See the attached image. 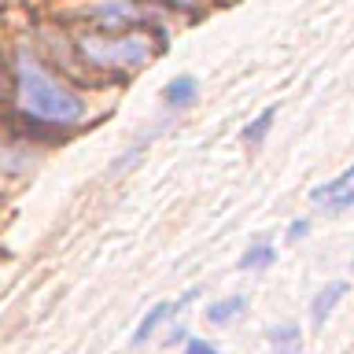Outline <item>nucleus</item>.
I'll list each match as a JSON object with an SVG mask.
<instances>
[{
	"mask_svg": "<svg viewBox=\"0 0 354 354\" xmlns=\"http://www.w3.org/2000/svg\"><path fill=\"white\" fill-rule=\"evenodd\" d=\"M74 19L88 22L100 33H129L140 22H148V11L137 0H88V4H77Z\"/></svg>",
	"mask_w": 354,
	"mask_h": 354,
	"instance_id": "obj_3",
	"label": "nucleus"
},
{
	"mask_svg": "<svg viewBox=\"0 0 354 354\" xmlns=\"http://www.w3.org/2000/svg\"><path fill=\"white\" fill-rule=\"evenodd\" d=\"M4 82H8V71H4V52H0V96L8 93V85H4Z\"/></svg>",
	"mask_w": 354,
	"mask_h": 354,
	"instance_id": "obj_16",
	"label": "nucleus"
},
{
	"mask_svg": "<svg viewBox=\"0 0 354 354\" xmlns=\"http://www.w3.org/2000/svg\"><path fill=\"white\" fill-rule=\"evenodd\" d=\"M155 4H170V8H185V11H196L203 0H155Z\"/></svg>",
	"mask_w": 354,
	"mask_h": 354,
	"instance_id": "obj_15",
	"label": "nucleus"
},
{
	"mask_svg": "<svg viewBox=\"0 0 354 354\" xmlns=\"http://www.w3.org/2000/svg\"><path fill=\"white\" fill-rule=\"evenodd\" d=\"M181 354H218V347H214V343H207V339H188Z\"/></svg>",
	"mask_w": 354,
	"mask_h": 354,
	"instance_id": "obj_13",
	"label": "nucleus"
},
{
	"mask_svg": "<svg viewBox=\"0 0 354 354\" xmlns=\"http://www.w3.org/2000/svg\"><path fill=\"white\" fill-rule=\"evenodd\" d=\"M30 166H33V159H30L26 144L0 137V177H22Z\"/></svg>",
	"mask_w": 354,
	"mask_h": 354,
	"instance_id": "obj_6",
	"label": "nucleus"
},
{
	"mask_svg": "<svg viewBox=\"0 0 354 354\" xmlns=\"http://www.w3.org/2000/svg\"><path fill=\"white\" fill-rule=\"evenodd\" d=\"M306 232H310V221L306 218H295L292 225H288V240H303Z\"/></svg>",
	"mask_w": 354,
	"mask_h": 354,
	"instance_id": "obj_14",
	"label": "nucleus"
},
{
	"mask_svg": "<svg viewBox=\"0 0 354 354\" xmlns=\"http://www.w3.org/2000/svg\"><path fill=\"white\" fill-rule=\"evenodd\" d=\"M170 314H174V303H155L148 314L140 317V325L133 328V343H144V339H151L155 332H159V325H166L170 321Z\"/></svg>",
	"mask_w": 354,
	"mask_h": 354,
	"instance_id": "obj_8",
	"label": "nucleus"
},
{
	"mask_svg": "<svg viewBox=\"0 0 354 354\" xmlns=\"http://www.w3.org/2000/svg\"><path fill=\"white\" fill-rule=\"evenodd\" d=\"M273 118H277V107H266L262 115H254V118L248 122V126L240 129V140H243V144H259V140L266 137V133L273 129Z\"/></svg>",
	"mask_w": 354,
	"mask_h": 354,
	"instance_id": "obj_12",
	"label": "nucleus"
},
{
	"mask_svg": "<svg viewBox=\"0 0 354 354\" xmlns=\"http://www.w3.org/2000/svg\"><path fill=\"white\" fill-rule=\"evenodd\" d=\"M266 339H270V347L277 354H295L299 347H303V332H299V325H273L270 332H266Z\"/></svg>",
	"mask_w": 354,
	"mask_h": 354,
	"instance_id": "obj_10",
	"label": "nucleus"
},
{
	"mask_svg": "<svg viewBox=\"0 0 354 354\" xmlns=\"http://www.w3.org/2000/svg\"><path fill=\"white\" fill-rule=\"evenodd\" d=\"M243 310H248V299L243 295H229V299H218V303L207 306V321L210 325H229V321H236Z\"/></svg>",
	"mask_w": 354,
	"mask_h": 354,
	"instance_id": "obj_9",
	"label": "nucleus"
},
{
	"mask_svg": "<svg viewBox=\"0 0 354 354\" xmlns=\"http://www.w3.org/2000/svg\"><path fill=\"white\" fill-rule=\"evenodd\" d=\"M347 292H351L347 281H332V284H325L314 295V303H310V321H314V328H325V321L332 317V310L339 306V299L347 295Z\"/></svg>",
	"mask_w": 354,
	"mask_h": 354,
	"instance_id": "obj_5",
	"label": "nucleus"
},
{
	"mask_svg": "<svg viewBox=\"0 0 354 354\" xmlns=\"http://www.w3.org/2000/svg\"><path fill=\"white\" fill-rule=\"evenodd\" d=\"M11 96H15L19 115L30 118L33 126L74 129L85 122V100L30 48H19L11 59Z\"/></svg>",
	"mask_w": 354,
	"mask_h": 354,
	"instance_id": "obj_1",
	"label": "nucleus"
},
{
	"mask_svg": "<svg viewBox=\"0 0 354 354\" xmlns=\"http://www.w3.org/2000/svg\"><path fill=\"white\" fill-rule=\"evenodd\" d=\"M277 262V248L273 243H266V240H259V243H251L248 251L240 254V270H266V266H273Z\"/></svg>",
	"mask_w": 354,
	"mask_h": 354,
	"instance_id": "obj_11",
	"label": "nucleus"
},
{
	"mask_svg": "<svg viewBox=\"0 0 354 354\" xmlns=\"http://www.w3.org/2000/svg\"><path fill=\"white\" fill-rule=\"evenodd\" d=\"M162 100H166V107H177V111L192 107L196 100H199V82H196L192 74H177L174 82L162 88Z\"/></svg>",
	"mask_w": 354,
	"mask_h": 354,
	"instance_id": "obj_7",
	"label": "nucleus"
},
{
	"mask_svg": "<svg viewBox=\"0 0 354 354\" xmlns=\"http://www.w3.org/2000/svg\"><path fill=\"white\" fill-rule=\"evenodd\" d=\"M310 203L328 210V214H343V210H354V166H347L339 177L310 188Z\"/></svg>",
	"mask_w": 354,
	"mask_h": 354,
	"instance_id": "obj_4",
	"label": "nucleus"
},
{
	"mask_svg": "<svg viewBox=\"0 0 354 354\" xmlns=\"http://www.w3.org/2000/svg\"><path fill=\"white\" fill-rule=\"evenodd\" d=\"M77 59L88 71L100 74H115V77H129L140 66H148L159 55L162 41H151L144 30H129V33H100V30H82L74 37Z\"/></svg>",
	"mask_w": 354,
	"mask_h": 354,
	"instance_id": "obj_2",
	"label": "nucleus"
}]
</instances>
